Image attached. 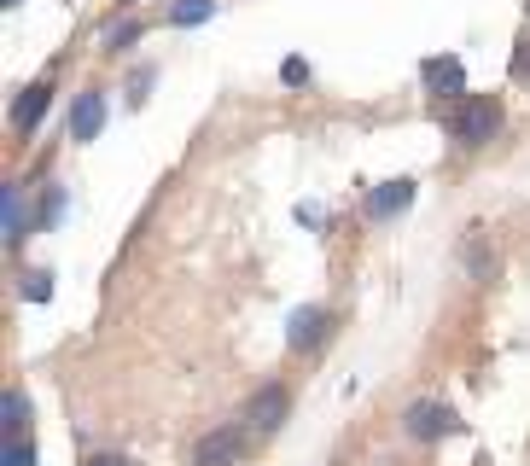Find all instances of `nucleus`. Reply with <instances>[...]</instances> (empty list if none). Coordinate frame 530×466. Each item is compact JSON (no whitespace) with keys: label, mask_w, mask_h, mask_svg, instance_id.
Wrapping results in <instances>:
<instances>
[{"label":"nucleus","mask_w":530,"mask_h":466,"mask_svg":"<svg viewBox=\"0 0 530 466\" xmlns=\"http://www.w3.org/2000/svg\"><path fill=\"white\" fill-rule=\"evenodd\" d=\"M402 432L414 437V443H443V437L461 432V414H455L449 402H408V414H402Z\"/></svg>","instance_id":"f03ea898"},{"label":"nucleus","mask_w":530,"mask_h":466,"mask_svg":"<svg viewBox=\"0 0 530 466\" xmlns=\"http://www.w3.org/2000/svg\"><path fill=\"white\" fill-rule=\"evenodd\" d=\"M0 466H35V443H30V437H6Z\"/></svg>","instance_id":"4468645a"},{"label":"nucleus","mask_w":530,"mask_h":466,"mask_svg":"<svg viewBox=\"0 0 530 466\" xmlns=\"http://www.w3.org/2000/svg\"><path fill=\"white\" fill-rule=\"evenodd\" d=\"M449 134L461 146H490L501 134V100L496 94H466L455 111H449Z\"/></svg>","instance_id":"f257e3e1"},{"label":"nucleus","mask_w":530,"mask_h":466,"mask_svg":"<svg viewBox=\"0 0 530 466\" xmlns=\"http://www.w3.org/2000/svg\"><path fill=\"white\" fill-rule=\"evenodd\" d=\"M24 298L47 303V298H53V274H41V268H35V274H24Z\"/></svg>","instance_id":"2eb2a0df"},{"label":"nucleus","mask_w":530,"mask_h":466,"mask_svg":"<svg viewBox=\"0 0 530 466\" xmlns=\"http://www.w3.org/2000/svg\"><path fill=\"white\" fill-rule=\"evenodd\" d=\"M210 12H216V0H175V6H169V24L187 30V24H204Z\"/></svg>","instance_id":"ddd939ff"},{"label":"nucleus","mask_w":530,"mask_h":466,"mask_svg":"<svg viewBox=\"0 0 530 466\" xmlns=\"http://www.w3.org/2000/svg\"><path fill=\"white\" fill-rule=\"evenodd\" d=\"M280 76H286V82H309V65H303V59H286V65H280Z\"/></svg>","instance_id":"a211bd4d"},{"label":"nucleus","mask_w":530,"mask_h":466,"mask_svg":"<svg viewBox=\"0 0 530 466\" xmlns=\"http://www.w3.org/2000/svg\"><path fill=\"white\" fill-rule=\"evenodd\" d=\"M134 41H140V24H117V30L105 35V47H111V53H123V47H134Z\"/></svg>","instance_id":"dca6fc26"},{"label":"nucleus","mask_w":530,"mask_h":466,"mask_svg":"<svg viewBox=\"0 0 530 466\" xmlns=\"http://www.w3.org/2000/svg\"><path fill=\"white\" fill-rule=\"evenodd\" d=\"M0 414H6V437H24V426H30V397L24 391H6Z\"/></svg>","instance_id":"f8f14e48"},{"label":"nucleus","mask_w":530,"mask_h":466,"mask_svg":"<svg viewBox=\"0 0 530 466\" xmlns=\"http://www.w3.org/2000/svg\"><path fill=\"white\" fill-rule=\"evenodd\" d=\"M47 105H53V76H35L30 88L18 94V105H12V129H18V134H35V123L47 117Z\"/></svg>","instance_id":"6e6552de"},{"label":"nucleus","mask_w":530,"mask_h":466,"mask_svg":"<svg viewBox=\"0 0 530 466\" xmlns=\"http://www.w3.org/2000/svg\"><path fill=\"white\" fill-rule=\"evenodd\" d=\"M513 76L530 88V35H519V47H513Z\"/></svg>","instance_id":"f3484780"},{"label":"nucleus","mask_w":530,"mask_h":466,"mask_svg":"<svg viewBox=\"0 0 530 466\" xmlns=\"http://www.w3.org/2000/svg\"><path fill=\"white\" fill-rule=\"evenodd\" d=\"M332 333V315L321 309V303H303V309H292V321H286V344L292 350H321V338Z\"/></svg>","instance_id":"39448f33"},{"label":"nucleus","mask_w":530,"mask_h":466,"mask_svg":"<svg viewBox=\"0 0 530 466\" xmlns=\"http://www.w3.org/2000/svg\"><path fill=\"white\" fill-rule=\"evenodd\" d=\"M0 6H24V0H0Z\"/></svg>","instance_id":"aec40b11"},{"label":"nucleus","mask_w":530,"mask_h":466,"mask_svg":"<svg viewBox=\"0 0 530 466\" xmlns=\"http://www.w3.org/2000/svg\"><path fill=\"white\" fill-rule=\"evenodd\" d=\"M461 263L472 268V280H490L496 274V257H490V245H484V233H472L461 245Z\"/></svg>","instance_id":"9b49d317"},{"label":"nucleus","mask_w":530,"mask_h":466,"mask_svg":"<svg viewBox=\"0 0 530 466\" xmlns=\"http://www.w3.org/2000/svg\"><path fill=\"white\" fill-rule=\"evenodd\" d=\"M251 426H216V432H204L199 443H193V466H239V455H245V443H251Z\"/></svg>","instance_id":"7ed1b4c3"},{"label":"nucleus","mask_w":530,"mask_h":466,"mask_svg":"<svg viewBox=\"0 0 530 466\" xmlns=\"http://www.w3.org/2000/svg\"><path fill=\"white\" fill-rule=\"evenodd\" d=\"M286 408H292V391H286V385H263L257 397L245 402V426L257 437L280 432V426H286Z\"/></svg>","instance_id":"20e7f679"},{"label":"nucleus","mask_w":530,"mask_h":466,"mask_svg":"<svg viewBox=\"0 0 530 466\" xmlns=\"http://www.w3.org/2000/svg\"><path fill=\"white\" fill-rule=\"evenodd\" d=\"M88 466H129V461H123V455H94Z\"/></svg>","instance_id":"6ab92c4d"},{"label":"nucleus","mask_w":530,"mask_h":466,"mask_svg":"<svg viewBox=\"0 0 530 466\" xmlns=\"http://www.w3.org/2000/svg\"><path fill=\"white\" fill-rule=\"evenodd\" d=\"M420 82H426V94H437V100H466V70H461L455 53L426 59V65H420Z\"/></svg>","instance_id":"423d86ee"},{"label":"nucleus","mask_w":530,"mask_h":466,"mask_svg":"<svg viewBox=\"0 0 530 466\" xmlns=\"http://www.w3.org/2000/svg\"><path fill=\"white\" fill-rule=\"evenodd\" d=\"M525 18H530V0H525Z\"/></svg>","instance_id":"412c9836"},{"label":"nucleus","mask_w":530,"mask_h":466,"mask_svg":"<svg viewBox=\"0 0 530 466\" xmlns=\"http://www.w3.org/2000/svg\"><path fill=\"white\" fill-rule=\"evenodd\" d=\"M100 129H105V94L88 88V94H76V105H70V140H100Z\"/></svg>","instance_id":"1a4fd4ad"},{"label":"nucleus","mask_w":530,"mask_h":466,"mask_svg":"<svg viewBox=\"0 0 530 466\" xmlns=\"http://www.w3.org/2000/svg\"><path fill=\"white\" fill-rule=\"evenodd\" d=\"M30 210H24V187H0V233H6V245H18L24 233H30Z\"/></svg>","instance_id":"9d476101"},{"label":"nucleus","mask_w":530,"mask_h":466,"mask_svg":"<svg viewBox=\"0 0 530 466\" xmlns=\"http://www.w3.org/2000/svg\"><path fill=\"white\" fill-rule=\"evenodd\" d=\"M408 204H414V181H408V175H397V181H379V187H367V216H373V222H391V216H402V210H408Z\"/></svg>","instance_id":"0eeeda50"}]
</instances>
